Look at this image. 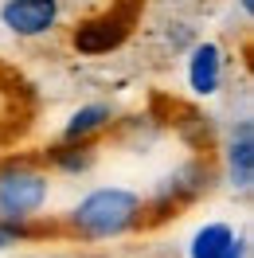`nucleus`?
<instances>
[{"label":"nucleus","mask_w":254,"mask_h":258,"mask_svg":"<svg viewBox=\"0 0 254 258\" xmlns=\"http://www.w3.org/2000/svg\"><path fill=\"white\" fill-rule=\"evenodd\" d=\"M145 215H149V200L141 192L121 188V184H106V188L86 192L67 211V227L86 242H110L129 235L133 227H141Z\"/></svg>","instance_id":"obj_1"},{"label":"nucleus","mask_w":254,"mask_h":258,"mask_svg":"<svg viewBox=\"0 0 254 258\" xmlns=\"http://www.w3.org/2000/svg\"><path fill=\"white\" fill-rule=\"evenodd\" d=\"M51 200V176L28 161L0 164V215L32 223Z\"/></svg>","instance_id":"obj_2"},{"label":"nucleus","mask_w":254,"mask_h":258,"mask_svg":"<svg viewBox=\"0 0 254 258\" xmlns=\"http://www.w3.org/2000/svg\"><path fill=\"white\" fill-rule=\"evenodd\" d=\"M223 172L227 184L235 192H250L254 188V121L250 117H238L235 125L227 129V141H223Z\"/></svg>","instance_id":"obj_3"},{"label":"nucleus","mask_w":254,"mask_h":258,"mask_svg":"<svg viewBox=\"0 0 254 258\" xmlns=\"http://www.w3.org/2000/svg\"><path fill=\"white\" fill-rule=\"evenodd\" d=\"M59 12H63L59 0H4L0 24L20 39H39L59 24Z\"/></svg>","instance_id":"obj_4"},{"label":"nucleus","mask_w":254,"mask_h":258,"mask_svg":"<svg viewBox=\"0 0 254 258\" xmlns=\"http://www.w3.org/2000/svg\"><path fill=\"white\" fill-rule=\"evenodd\" d=\"M207 180H211V168H207L204 161L176 164L172 172L157 184V192H153V208H180V204H192L196 196L207 192Z\"/></svg>","instance_id":"obj_5"},{"label":"nucleus","mask_w":254,"mask_h":258,"mask_svg":"<svg viewBox=\"0 0 254 258\" xmlns=\"http://www.w3.org/2000/svg\"><path fill=\"white\" fill-rule=\"evenodd\" d=\"M223 71H227V59H223V47H219V43L204 39V43H192V47H188V63H184V75H188L192 94H200V98L219 94V86H223Z\"/></svg>","instance_id":"obj_6"},{"label":"nucleus","mask_w":254,"mask_h":258,"mask_svg":"<svg viewBox=\"0 0 254 258\" xmlns=\"http://www.w3.org/2000/svg\"><path fill=\"white\" fill-rule=\"evenodd\" d=\"M188 258H250V246L231 223L211 219L188 239Z\"/></svg>","instance_id":"obj_7"},{"label":"nucleus","mask_w":254,"mask_h":258,"mask_svg":"<svg viewBox=\"0 0 254 258\" xmlns=\"http://www.w3.org/2000/svg\"><path fill=\"white\" fill-rule=\"evenodd\" d=\"M113 121H117V106L113 102H86V106H79V110L67 117L63 141H90L102 129H110Z\"/></svg>","instance_id":"obj_8"},{"label":"nucleus","mask_w":254,"mask_h":258,"mask_svg":"<svg viewBox=\"0 0 254 258\" xmlns=\"http://www.w3.org/2000/svg\"><path fill=\"white\" fill-rule=\"evenodd\" d=\"M98 164V149L90 141H59L51 149V168H59L63 176H86Z\"/></svg>","instance_id":"obj_9"},{"label":"nucleus","mask_w":254,"mask_h":258,"mask_svg":"<svg viewBox=\"0 0 254 258\" xmlns=\"http://www.w3.org/2000/svg\"><path fill=\"white\" fill-rule=\"evenodd\" d=\"M32 235V227L20 223V219H8V215H0V250H8V246H16Z\"/></svg>","instance_id":"obj_10"},{"label":"nucleus","mask_w":254,"mask_h":258,"mask_svg":"<svg viewBox=\"0 0 254 258\" xmlns=\"http://www.w3.org/2000/svg\"><path fill=\"white\" fill-rule=\"evenodd\" d=\"M238 12H242L246 20H254V0H238Z\"/></svg>","instance_id":"obj_11"}]
</instances>
